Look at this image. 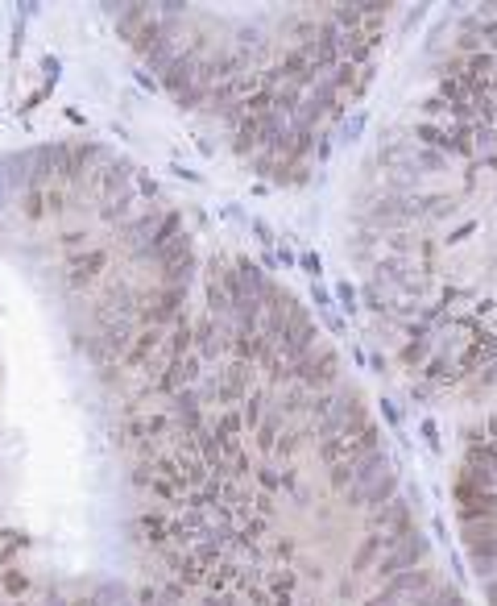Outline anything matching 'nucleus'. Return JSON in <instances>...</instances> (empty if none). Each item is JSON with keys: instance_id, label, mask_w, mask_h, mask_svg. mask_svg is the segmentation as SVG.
Instances as JSON below:
<instances>
[{"instance_id": "nucleus-1", "label": "nucleus", "mask_w": 497, "mask_h": 606, "mask_svg": "<svg viewBox=\"0 0 497 606\" xmlns=\"http://www.w3.org/2000/svg\"><path fill=\"white\" fill-rule=\"evenodd\" d=\"M456 499H460V532H464L468 565L489 606H497V423L477 428L472 440L464 444Z\"/></svg>"}]
</instances>
